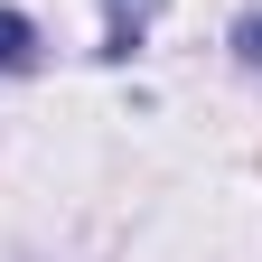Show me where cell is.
<instances>
[{"label": "cell", "mask_w": 262, "mask_h": 262, "mask_svg": "<svg viewBox=\"0 0 262 262\" xmlns=\"http://www.w3.org/2000/svg\"><path fill=\"white\" fill-rule=\"evenodd\" d=\"M28 66H38V19L0 10V75H28Z\"/></svg>", "instance_id": "2"}, {"label": "cell", "mask_w": 262, "mask_h": 262, "mask_svg": "<svg viewBox=\"0 0 262 262\" xmlns=\"http://www.w3.org/2000/svg\"><path fill=\"white\" fill-rule=\"evenodd\" d=\"M150 10H159V0H113V28H103V56H113V66H122V56H141Z\"/></svg>", "instance_id": "1"}, {"label": "cell", "mask_w": 262, "mask_h": 262, "mask_svg": "<svg viewBox=\"0 0 262 262\" xmlns=\"http://www.w3.org/2000/svg\"><path fill=\"white\" fill-rule=\"evenodd\" d=\"M234 56H244V66H262V10H253V19H234Z\"/></svg>", "instance_id": "3"}]
</instances>
